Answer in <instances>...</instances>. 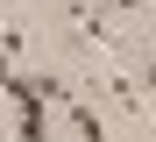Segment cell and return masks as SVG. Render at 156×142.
I'll list each match as a JSON object with an SVG mask.
<instances>
[{
	"label": "cell",
	"mask_w": 156,
	"mask_h": 142,
	"mask_svg": "<svg viewBox=\"0 0 156 142\" xmlns=\"http://www.w3.org/2000/svg\"><path fill=\"white\" fill-rule=\"evenodd\" d=\"M57 121H64L57 107H43V100H29V107H14V121H7L14 135H7V142H57Z\"/></svg>",
	"instance_id": "1"
},
{
	"label": "cell",
	"mask_w": 156,
	"mask_h": 142,
	"mask_svg": "<svg viewBox=\"0 0 156 142\" xmlns=\"http://www.w3.org/2000/svg\"><path fill=\"white\" fill-rule=\"evenodd\" d=\"M128 71L142 78V93H149V107H156V43H135V57H128Z\"/></svg>",
	"instance_id": "2"
},
{
	"label": "cell",
	"mask_w": 156,
	"mask_h": 142,
	"mask_svg": "<svg viewBox=\"0 0 156 142\" xmlns=\"http://www.w3.org/2000/svg\"><path fill=\"white\" fill-rule=\"evenodd\" d=\"M7 121H14V114H7V85H0V128H7Z\"/></svg>",
	"instance_id": "3"
}]
</instances>
